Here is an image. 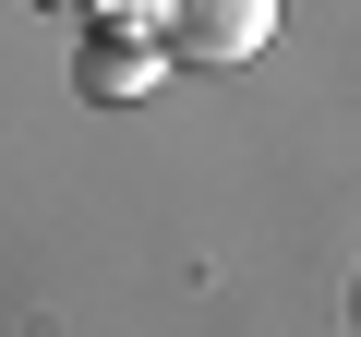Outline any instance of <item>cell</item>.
<instances>
[{"label":"cell","instance_id":"2","mask_svg":"<svg viewBox=\"0 0 361 337\" xmlns=\"http://www.w3.org/2000/svg\"><path fill=\"white\" fill-rule=\"evenodd\" d=\"M145 25H157V49H169V61L229 73V61H253V49L277 37V0H145Z\"/></svg>","mask_w":361,"mask_h":337},{"label":"cell","instance_id":"1","mask_svg":"<svg viewBox=\"0 0 361 337\" xmlns=\"http://www.w3.org/2000/svg\"><path fill=\"white\" fill-rule=\"evenodd\" d=\"M157 73H169V49H157L145 13H85V37H73V97L133 109V97H157Z\"/></svg>","mask_w":361,"mask_h":337},{"label":"cell","instance_id":"3","mask_svg":"<svg viewBox=\"0 0 361 337\" xmlns=\"http://www.w3.org/2000/svg\"><path fill=\"white\" fill-rule=\"evenodd\" d=\"M37 13H73L85 25V13H145V0H37Z\"/></svg>","mask_w":361,"mask_h":337}]
</instances>
